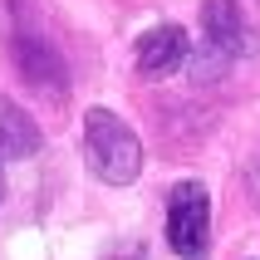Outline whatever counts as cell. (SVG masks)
Segmentation results:
<instances>
[{"mask_svg": "<svg viewBox=\"0 0 260 260\" xmlns=\"http://www.w3.org/2000/svg\"><path fill=\"white\" fill-rule=\"evenodd\" d=\"M84 162L88 172L108 182V187H128L143 172V143L138 133L108 108H88L84 113Z\"/></svg>", "mask_w": 260, "mask_h": 260, "instance_id": "6da1fadb", "label": "cell"}, {"mask_svg": "<svg viewBox=\"0 0 260 260\" xmlns=\"http://www.w3.org/2000/svg\"><path fill=\"white\" fill-rule=\"evenodd\" d=\"M241 54H255V35L241 10V0H202V54H197V79H211Z\"/></svg>", "mask_w": 260, "mask_h": 260, "instance_id": "7a4b0ae2", "label": "cell"}, {"mask_svg": "<svg viewBox=\"0 0 260 260\" xmlns=\"http://www.w3.org/2000/svg\"><path fill=\"white\" fill-rule=\"evenodd\" d=\"M10 59H15L20 79H25L35 93H44V99H64V93H69V64H64L59 44L49 40L44 29L15 25L10 29Z\"/></svg>", "mask_w": 260, "mask_h": 260, "instance_id": "3957f363", "label": "cell"}, {"mask_svg": "<svg viewBox=\"0 0 260 260\" xmlns=\"http://www.w3.org/2000/svg\"><path fill=\"white\" fill-rule=\"evenodd\" d=\"M211 241V197L202 182H177L167 197V246L182 260H197Z\"/></svg>", "mask_w": 260, "mask_h": 260, "instance_id": "277c9868", "label": "cell"}, {"mask_svg": "<svg viewBox=\"0 0 260 260\" xmlns=\"http://www.w3.org/2000/svg\"><path fill=\"white\" fill-rule=\"evenodd\" d=\"M187 29L182 25H152L138 40V74H147V79H167V74H177L182 64H187Z\"/></svg>", "mask_w": 260, "mask_h": 260, "instance_id": "5b68a950", "label": "cell"}, {"mask_svg": "<svg viewBox=\"0 0 260 260\" xmlns=\"http://www.w3.org/2000/svg\"><path fill=\"white\" fill-rule=\"evenodd\" d=\"M44 143L40 123L20 108L15 99H5L0 93V162H20V157H35Z\"/></svg>", "mask_w": 260, "mask_h": 260, "instance_id": "8992f818", "label": "cell"}, {"mask_svg": "<svg viewBox=\"0 0 260 260\" xmlns=\"http://www.w3.org/2000/svg\"><path fill=\"white\" fill-rule=\"evenodd\" d=\"M246 191H250V202L260 206V147L250 152V162H246Z\"/></svg>", "mask_w": 260, "mask_h": 260, "instance_id": "52a82bcc", "label": "cell"}, {"mask_svg": "<svg viewBox=\"0 0 260 260\" xmlns=\"http://www.w3.org/2000/svg\"><path fill=\"white\" fill-rule=\"evenodd\" d=\"M143 255H147V250L138 246V241H133V246H128V260H143ZM103 260H123V250H108V255H103Z\"/></svg>", "mask_w": 260, "mask_h": 260, "instance_id": "ba28073f", "label": "cell"}, {"mask_svg": "<svg viewBox=\"0 0 260 260\" xmlns=\"http://www.w3.org/2000/svg\"><path fill=\"white\" fill-rule=\"evenodd\" d=\"M0 197H5V172H0Z\"/></svg>", "mask_w": 260, "mask_h": 260, "instance_id": "9c48e42d", "label": "cell"}]
</instances>
